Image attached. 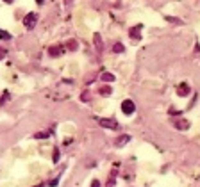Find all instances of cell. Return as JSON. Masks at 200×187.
<instances>
[{"instance_id":"2e32d148","label":"cell","mask_w":200,"mask_h":187,"mask_svg":"<svg viewBox=\"0 0 200 187\" xmlns=\"http://www.w3.org/2000/svg\"><path fill=\"white\" fill-rule=\"evenodd\" d=\"M89 98H91V96H89V91H82V94H80V100H82V102H89Z\"/></svg>"},{"instance_id":"603a6c76","label":"cell","mask_w":200,"mask_h":187,"mask_svg":"<svg viewBox=\"0 0 200 187\" xmlns=\"http://www.w3.org/2000/svg\"><path fill=\"white\" fill-rule=\"evenodd\" d=\"M36 2H38V4H39V6H41L43 2H45V0H36Z\"/></svg>"},{"instance_id":"6da1fadb","label":"cell","mask_w":200,"mask_h":187,"mask_svg":"<svg viewBox=\"0 0 200 187\" xmlns=\"http://www.w3.org/2000/svg\"><path fill=\"white\" fill-rule=\"evenodd\" d=\"M100 127H104V128H109V130H116L120 125H118V121L114 120V118H100L98 120Z\"/></svg>"},{"instance_id":"cb8c5ba5","label":"cell","mask_w":200,"mask_h":187,"mask_svg":"<svg viewBox=\"0 0 200 187\" xmlns=\"http://www.w3.org/2000/svg\"><path fill=\"white\" fill-rule=\"evenodd\" d=\"M4 2H6V4H11V2H13V0H4Z\"/></svg>"},{"instance_id":"8992f818","label":"cell","mask_w":200,"mask_h":187,"mask_svg":"<svg viewBox=\"0 0 200 187\" xmlns=\"http://www.w3.org/2000/svg\"><path fill=\"white\" fill-rule=\"evenodd\" d=\"M141 25H136V27H132V29L129 30V36L132 37V39H136V41H139L141 39Z\"/></svg>"},{"instance_id":"52a82bcc","label":"cell","mask_w":200,"mask_h":187,"mask_svg":"<svg viewBox=\"0 0 200 187\" xmlns=\"http://www.w3.org/2000/svg\"><path fill=\"white\" fill-rule=\"evenodd\" d=\"M129 141H130V136H127V134H121V136H118L116 139H114V144H116V146H125Z\"/></svg>"},{"instance_id":"ba28073f","label":"cell","mask_w":200,"mask_h":187,"mask_svg":"<svg viewBox=\"0 0 200 187\" xmlns=\"http://www.w3.org/2000/svg\"><path fill=\"white\" fill-rule=\"evenodd\" d=\"M63 52H64L63 46H50V48H48V55H50V57H57V55H61Z\"/></svg>"},{"instance_id":"d6986e66","label":"cell","mask_w":200,"mask_h":187,"mask_svg":"<svg viewBox=\"0 0 200 187\" xmlns=\"http://www.w3.org/2000/svg\"><path fill=\"white\" fill-rule=\"evenodd\" d=\"M166 22H173V23H180L179 20H175V18H171V16H166Z\"/></svg>"},{"instance_id":"ffe728a7","label":"cell","mask_w":200,"mask_h":187,"mask_svg":"<svg viewBox=\"0 0 200 187\" xmlns=\"http://www.w3.org/2000/svg\"><path fill=\"white\" fill-rule=\"evenodd\" d=\"M57 184H59V178H54L52 182H50V187H56Z\"/></svg>"},{"instance_id":"7402d4cb","label":"cell","mask_w":200,"mask_h":187,"mask_svg":"<svg viewBox=\"0 0 200 187\" xmlns=\"http://www.w3.org/2000/svg\"><path fill=\"white\" fill-rule=\"evenodd\" d=\"M71 2H73V0H64V6H70Z\"/></svg>"},{"instance_id":"9c48e42d","label":"cell","mask_w":200,"mask_h":187,"mask_svg":"<svg viewBox=\"0 0 200 187\" xmlns=\"http://www.w3.org/2000/svg\"><path fill=\"white\" fill-rule=\"evenodd\" d=\"M93 41H95V50L102 52L104 45H102V37H100V34H95V36H93Z\"/></svg>"},{"instance_id":"5bb4252c","label":"cell","mask_w":200,"mask_h":187,"mask_svg":"<svg viewBox=\"0 0 200 187\" xmlns=\"http://www.w3.org/2000/svg\"><path fill=\"white\" fill-rule=\"evenodd\" d=\"M11 34H9V32H6V30H0V41H9V39H11Z\"/></svg>"},{"instance_id":"7c38bea8","label":"cell","mask_w":200,"mask_h":187,"mask_svg":"<svg viewBox=\"0 0 200 187\" xmlns=\"http://www.w3.org/2000/svg\"><path fill=\"white\" fill-rule=\"evenodd\" d=\"M66 48H68V50H71V52H75V50H77V48H79L77 41H75V39H70V41L66 43Z\"/></svg>"},{"instance_id":"d4e9b609","label":"cell","mask_w":200,"mask_h":187,"mask_svg":"<svg viewBox=\"0 0 200 187\" xmlns=\"http://www.w3.org/2000/svg\"><path fill=\"white\" fill-rule=\"evenodd\" d=\"M34 187H45V185H43V184H39V185H34Z\"/></svg>"},{"instance_id":"ac0fdd59","label":"cell","mask_w":200,"mask_h":187,"mask_svg":"<svg viewBox=\"0 0 200 187\" xmlns=\"http://www.w3.org/2000/svg\"><path fill=\"white\" fill-rule=\"evenodd\" d=\"M52 160H54V162H57V160H59V150L54 151V159H52Z\"/></svg>"},{"instance_id":"4fadbf2b","label":"cell","mask_w":200,"mask_h":187,"mask_svg":"<svg viewBox=\"0 0 200 187\" xmlns=\"http://www.w3.org/2000/svg\"><path fill=\"white\" fill-rule=\"evenodd\" d=\"M123 50H125V46H123L121 43H116V45L113 46V52H114V54H123Z\"/></svg>"},{"instance_id":"30bf717a","label":"cell","mask_w":200,"mask_h":187,"mask_svg":"<svg viewBox=\"0 0 200 187\" xmlns=\"http://www.w3.org/2000/svg\"><path fill=\"white\" fill-rule=\"evenodd\" d=\"M100 79L104 80V82H114V75L109 72H104L102 75H100Z\"/></svg>"},{"instance_id":"277c9868","label":"cell","mask_w":200,"mask_h":187,"mask_svg":"<svg viewBox=\"0 0 200 187\" xmlns=\"http://www.w3.org/2000/svg\"><path fill=\"white\" fill-rule=\"evenodd\" d=\"M173 127L177 130H180V132H184V130L189 128V121H188L186 118H180V120H175V121H173Z\"/></svg>"},{"instance_id":"44dd1931","label":"cell","mask_w":200,"mask_h":187,"mask_svg":"<svg viewBox=\"0 0 200 187\" xmlns=\"http://www.w3.org/2000/svg\"><path fill=\"white\" fill-rule=\"evenodd\" d=\"M91 187H100V182H98V180H93V182H91Z\"/></svg>"},{"instance_id":"3957f363","label":"cell","mask_w":200,"mask_h":187,"mask_svg":"<svg viewBox=\"0 0 200 187\" xmlns=\"http://www.w3.org/2000/svg\"><path fill=\"white\" fill-rule=\"evenodd\" d=\"M36 22H38V15L36 13H29L25 18H23V25L27 27L29 30L30 29H34V25H36Z\"/></svg>"},{"instance_id":"e0dca14e","label":"cell","mask_w":200,"mask_h":187,"mask_svg":"<svg viewBox=\"0 0 200 187\" xmlns=\"http://www.w3.org/2000/svg\"><path fill=\"white\" fill-rule=\"evenodd\" d=\"M6 55H7V50L6 48H0V59H4Z\"/></svg>"},{"instance_id":"8fae6325","label":"cell","mask_w":200,"mask_h":187,"mask_svg":"<svg viewBox=\"0 0 200 187\" xmlns=\"http://www.w3.org/2000/svg\"><path fill=\"white\" fill-rule=\"evenodd\" d=\"M98 93L102 94V96H109V94L113 93V87H109V86H102L98 89Z\"/></svg>"},{"instance_id":"9a60e30c","label":"cell","mask_w":200,"mask_h":187,"mask_svg":"<svg viewBox=\"0 0 200 187\" xmlns=\"http://www.w3.org/2000/svg\"><path fill=\"white\" fill-rule=\"evenodd\" d=\"M48 136H50V132H36L34 134L36 139H47Z\"/></svg>"},{"instance_id":"5b68a950","label":"cell","mask_w":200,"mask_h":187,"mask_svg":"<svg viewBox=\"0 0 200 187\" xmlns=\"http://www.w3.org/2000/svg\"><path fill=\"white\" fill-rule=\"evenodd\" d=\"M191 93V87H189V84H186V82H182V84H179V87H177V94L179 96H188V94Z\"/></svg>"},{"instance_id":"7a4b0ae2","label":"cell","mask_w":200,"mask_h":187,"mask_svg":"<svg viewBox=\"0 0 200 187\" xmlns=\"http://www.w3.org/2000/svg\"><path fill=\"white\" fill-rule=\"evenodd\" d=\"M134 111H136V105H134L132 100H123L121 102V112H123V114L130 116V114H134Z\"/></svg>"}]
</instances>
